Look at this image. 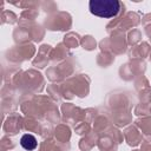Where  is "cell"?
I'll return each instance as SVG.
<instances>
[{
  "mask_svg": "<svg viewBox=\"0 0 151 151\" xmlns=\"http://www.w3.org/2000/svg\"><path fill=\"white\" fill-rule=\"evenodd\" d=\"M90 12L100 18H113L120 11V2L117 0H91Z\"/></svg>",
  "mask_w": 151,
  "mask_h": 151,
  "instance_id": "6da1fadb",
  "label": "cell"
},
{
  "mask_svg": "<svg viewBox=\"0 0 151 151\" xmlns=\"http://www.w3.org/2000/svg\"><path fill=\"white\" fill-rule=\"evenodd\" d=\"M20 145L25 149V150H28V151H33L37 145H38V142L35 139V137L33 134H29V133H26L21 137L20 139Z\"/></svg>",
  "mask_w": 151,
  "mask_h": 151,
  "instance_id": "7a4b0ae2",
  "label": "cell"
}]
</instances>
